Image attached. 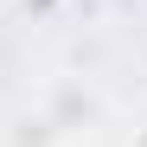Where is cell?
I'll use <instances>...</instances> for the list:
<instances>
[{
  "mask_svg": "<svg viewBox=\"0 0 147 147\" xmlns=\"http://www.w3.org/2000/svg\"><path fill=\"white\" fill-rule=\"evenodd\" d=\"M38 109L51 115V128L70 141L77 128H90V121L102 115V96H96L90 83H77V77H51V83H45V96H38Z\"/></svg>",
  "mask_w": 147,
  "mask_h": 147,
  "instance_id": "6da1fadb",
  "label": "cell"
},
{
  "mask_svg": "<svg viewBox=\"0 0 147 147\" xmlns=\"http://www.w3.org/2000/svg\"><path fill=\"white\" fill-rule=\"evenodd\" d=\"M7 147H64V134L51 128V115H45V109H26V115H13Z\"/></svg>",
  "mask_w": 147,
  "mask_h": 147,
  "instance_id": "7a4b0ae2",
  "label": "cell"
},
{
  "mask_svg": "<svg viewBox=\"0 0 147 147\" xmlns=\"http://www.w3.org/2000/svg\"><path fill=\"white\" fill-rule=\"evenodd\" d=\"M128 147H147V128H134V141H128Z\"/></svg>",
  "mask_w": 147,
  "mask_h": 147,
  "instance_id": "3957f363",
  "label": "cell"
},
{
  "mask_svg": "<svg viewBox=\"0 0 147 147\" xmlns=\"http://www.w3.org/2000/svg\"><path fill=\"white\" fill-rule=\"evenodd\" d=\"M115 7H121V0H115Z\"/></svg>",
  "mask_w": 147,
  "mask_h": 147,
  "instance_id": "277c9868",
  "label": "cell"
}]
</instances>
